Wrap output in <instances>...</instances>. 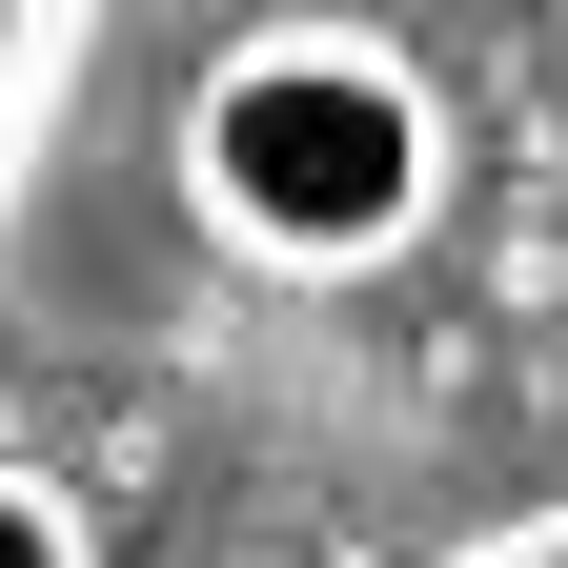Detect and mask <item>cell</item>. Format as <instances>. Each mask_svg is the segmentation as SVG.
Returning <instances> with one entry per match:
<instances>
[{"instance_id":"obj_1","label":"cell","mask_w":568,"mask_h":568,"mask_svg":"<svg viewBox=\"0 0 568 568\" xmlns=\"http://www.w3.org/2000/svg\"><path fill=\"white\" fill-rule=\"evenodd\" d=\"M447 203V82L386 21H244L183 82V224L264 284H366Z\"/></svg>"},{"instance_id":"obj_2","label":"cell","mask_w":568,"mask_h":568,"mask_svg":"<svg viewBox=\"0 0 568 568\" xmlns=\"http://www.w3.org/2000/svg\"><path fill=\"white\" fill-rule=\"evenodd\" d=\"M102 0H0V183L41 163V122H61V61H82Z\"/></svg>"},{"instance_id":"obj_3","label":"cell","mask_w":568,"mask_h":568,"mask_svg":"<svg viewBox=\"0 0 568 568\" xmlns=\"http://www.w3.org/2000/svg\"><path fill=\"white\" fill-rule=\"evenodd\" d=\"M0 568H102L82 487H61V467H21V447H0Z\"/></svg>"}]
</instances>
